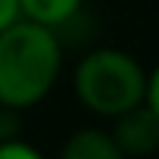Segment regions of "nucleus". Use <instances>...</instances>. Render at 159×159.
<instances>
[{
  "label": "nucleus",
  "instance_id": "nucleus-1",
  "mask_svg": "<svg viewBox=\"0 0 159 159\" xmlns=\"http://www.w3.org/2000/svg\"><path fill=\"white\" fill-rule=\"evenodd\" d=\"M62 72V41L53 28L16 19L0 31V109H31L50 97Z\"/></svg>",
  "mask_w": 159,
  "mask_h": 159
},
{
  "label": "nucleus",
  "instance_id": "nucleus-2",
  "mask_svg": "<svg viewBox=\"0 0 159 159\" xmlns=\"http://www.w3.org/2000/svg\"><path fill=\"white\" fill-rule=\"evenodd\" d=\"M72 88L88 112L116 119L119 112L143 103L147 69L119 47H94L78 59L72 72Z\"/></svg>",
  "mask_w": 159,
  "mask_h": 159
},
{
  "label": "nucleus",
  "instance_id": "nucleus-3",
  "mask_svg": "<svg viewBox=\"0 0 159 159\" xmlns=\"http://www.w3.org/2000/svg\"><path fill=\"white\" fill-rule=\"evenodd\" d=\"M109 137L116 140V147L128 156V159H140V156H153L159 150V116L143 103L119 112L116 119H109Z\"/></svg>",
  "mask_w": 159,
  "mask_h": 159
},
{
  "label": "nucleus",
  "instance_id": "nucleus-4",
  "mask_svg": "<svg viewBox=\"0 0 159 159\" xmlns=\"http://www.w3.org/2000/svg\"><path fill=\"white\" fill-rule=\"evenodd\" d=\"M84 0H19V19L53 28L56 34L81 16Z\"/></svg>",
  "mask_w": 159,
  "mask_h": 159
},
{
  "label": "nucleus",
  "instance_id": "nucleus-5",
  "mask_svg": "<svg viewBox=\"0 0 159 159\" xmlns=\"http://www.w3.org/2000/svg\"><path fill=\"white\" fill-rule=\"evenodd\" d=\"M59 159H128V156L116 147L109 131L81 128L72 137H66V143L59 150Z\"/></svg>",
  "mask_w": 159,
  "mask_h": 159
},
{
  "label": "nucleus",
  "instance_id": "nucleus-6",
  "mask_svg": "<svg viewBox=\"0 0 159 159\" xmlns=\"http://www.w3.org/2000/svg\"><path fill=\"white\" fill-rule=\"evenodd\" d=\"M0 159H47V156L22 137H3L0 140Z\"/></svg>",
  "mask_w": 159,
  "mask_h": 159
},
{
  "label": "nucleus",
  "instance_id": "nucleus-7",
  "mask_svg": "<svg viewBox=\"0 0 159 159\" xmlns=\"http://www.w3.org/2000/svg\"><path fill=\"white\" fill-rule=\"evenodd\" d=\"M143 100H147V106L159 116V62L147 72V97H143Z\"/></svg>",
  "mask_w": 159,
  "mask_h": 159
},
{
  "label": "nucleus",
  "instance_id": "nucleus-8",
  "mask_svg": "<svg viewBox=\"0 0 159 159\" xmlns=\"http://www.w3.org/2000/svg\"><path fill=\"white\" fill-rule=\"evenodd\" d=\"M19 19V0H0V31Z\"/></svg>",
  "mask_w": 159,
  "mask_h": 159
},
{
  "label": "nucleus",
  "instance_id": "nucleus-9",
  "mask_svg": "<svg viewBox=\"0 0 159 159\" xmlns=\"http://www.w3.org/2000/svg\"><path fill=\"white\" fill-rule=\"evenodd\" d=\"M3 137H7V134H3V122H0V140H3Z\"/></svg>",
  "mask_w": 159,
  "mask_h": 159
}]
</instances>
